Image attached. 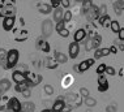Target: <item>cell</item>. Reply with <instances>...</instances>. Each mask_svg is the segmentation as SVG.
<instances>
[{
	"label": "cell",
	"instance_id": "39",
	"mask_svg": "<svg viewBox=\"0 0 124 112\" xmlns=\"http://www.w3.org/2000/svg\"><path fill=\"white\" fill-rule=\"evenodd\" d=\"M118 34H119V39H120V42H123V40H124V29H120Z\"/></svg>",
	"mask_w": 124,
	"mask_h": 112
},
{
	"label": "cell",
	"instance_id": "25",
	"mask_svg": "<svg viewBox=\"0 0 124 112\" xmlns=\"http://www.w3.org/2000/svg\"><path fill=\"white\" fill-rule=\"evenodd\" d=\"M15 89H16V91H18V93H22L24 90L29 89V87L26 86V83L24 82V83H17V85H16V87H15Z\"/></svg>",
	"mask_w": 124,
	"mask_h": 112
},
{
	"label": "cell",
	"instance_id": "16",
	"mask_svg": "<svg viewBox=\"0 0 124 112\" xmlns=\"http://www.w3.org/2000/svg\"><path fill=\"white\" fill-rule=\"evenodd\" d=\"M11 89V82H9L8 80H0V91H1L3 94L5 93V91H8Z\"/></svg>",
	"mask_w": 124,
	"mask_h": 112
},
{
	"label": "cell",
	"instance_id": "20",
	"mask_svg": "<svg viewBox=\"0 0 124 112\" xmlns=\"http://www.w3.org/2000/svg\"><path fill=\"white\" fill-rule=\"evenodd\" d=\"M38 9H39L41 13H43V15H48V13L51 12V7H50V4H38Z\"/></svg>",
	"mask_w": 124,
	"mask_h": 112
},
{
	"label": "cell",
	"instance_id": "47",
	"mask_svg": "<svg viewBox=\"0 0 124 112\" xmlns=\"http://www.w3.org/2000/svg\"><path fill=\"white\" fill-rule=\"evenodd\" d=\"M1 97H3V93H1V91H0V99H1Z\"/></svg>",
	"mask_w": 124,
	"mask_h": 112
},
{
	"label": "cell",
	"instance_id": "30",
	"mask_svg": "<svg viewBox=\"0 0 124 112\" xmlns=\"http://www.w3.org/2000/svg\"><path fill=\"white\" fill-rule=\"evenodd\" d=\"M107 90H108V82L105 83V85H99V86H98V91H99V93H105V91H107Z\"/></svg>",
	"mask_w": 124,
	"mask_h": 112
},
{
	"label": "cell",
	"instance_id": "36",
	"mask_svg": "<svg viewBox=\"0 0 124 112\" xmlns=\"http://www.w3.org/2000/svg\"><path fill=\"white\" fill-rule=\"evenodd\" d=\"M60 5H62L63 8H68V7L71 5V3H69V0H60Z\"/></svg>",
	"mask_w": 124,
	"mask_h": 112
},
{
	"label": "cell",
	"instance_id": "29",
	"mask_svg": "<svg viewBox=\"0 0 124 112\" xmlns=\"http://www.w3.org/2000/svg\"><path fill=\"white\" fill-rule=\"evenodd\" d=\"M45 93L47 94V95H52L54 94V87L51 85H45Z\"/></svg>",
	"mask_w": 124,
	"mask_h": 112
},
{
	"label": "cell",
	"instance_id": "26",
	"mask_svg": "<svg viewBox=\"0 0 124 112\" xmlns=\"http://www.w3.org/2000/svg\"><path fill=\"white\" fill-rule=\"evenodd\" d=\"M64 29H65V23H64V21H63V20H62L60 22H58V23H56V26H55V30H56L58 33H60L62 30H64Z\"/></svg>",
	"mask_w": 124,
	"mask_h": 112
},
{
	"label": "cell",
	"instance_id": "33",
	"mask_svg": "<svg viewBox=\"0 0 124 112\" xmlns=\"http://www.w3.org/2000/svg\"><path fill=\"white\" fill-rule=\"evenodd\" d=\"M5 59H7V51L0 48V64H1L3 60H5Z\"/></svg>",
	"mask_w": 124,
	"mask_h": 112
},
{
	"label": "cell",
	"instance_id": "17",
	"mask_svg": "<svg viewBox=\"0 0 124 112\" xmlns=\"http://www.w3.org/2000/svg\"><path fill=\"white\" fill-rule=\"evenodd\" d=\"M55 57H56L55 60L58 61V64H59V63H60V64H64V63H67V60H68V57H67L63 52H59V51L55 53Z\"/></svg>",
	"mask_w": 124,
	"mask_h": 112
},
{
	"label": "cell",
	"instance_id": "18",
	"mask_svg": "<svg viewBox=\"0 0 124 112\" xmlns=\"http://www.w3.org/2000/svg\"><path fill=\"white\" fill-rule=\"evenodd\" d=\"M114 9H115V13L122 15V13H123V9H124V3L122 1V0H120V1L114 3Z\"/></svg>",
	"mask_w": 124,
	"mask_h": 112
},
{
	"label": "cell",
	"instance_id": "42",
	"mask_svg": "<svg viewBox=\"0 0 124 112\" xmlns=\"http://www.w3.org/2000/svg\"><path fill=\"white\" fill-rule=\"evenodd\" d=\"M108 51H110V52H112V53H116V52H118V48H116V46H111L108 48Z\"/></svg>",
	"mask_w": 124,
	"mask_h": 112
},
{
	"label": "cell",
	"instance_id": "37",
	"mask_svg": "<svg viewBox=\"0 0 124 112\" xmlns=\"http://www.w3.org/2000/svg\"><path fill=\"white\" fill-rule=\"evenodd\" d=\"M72 111V106H69V104H64V107H63L62 112H71Z\"/></svg>",
	"mask_w": 124,
	"mask_h": 112
},
{
	"label": "cell",
	"instance_id": "45",
	"mask_svg": "<svg viewBox=\"0 0 124 112\" xmlns=\"http://www.w3.org/2000/svg\"><path fill=\"white\" fill-rule=\"evenodd\" d=\"M123 73H124V69L122 68V69L119 70V76H120V77H123Z\"/></svg>",
	"mask_w": 124,
	"mask_h": 112
},
{
	"label": "cell",
	"instance_id": "43",
	"mask_svg": "<svg viewBox=\"0 0 124 112\" xmlns=\"http://www.w3.org/2000/svg\"><path fill=\"white\" fill-rule=\"evenodd\" d=\"M5 108H7V104H3L1 100H0V111H4Z\"/></svg>",
	"mask_w": 124,
	"mask_h": 112
},
{
	"label": "cell",
	"instance_id": "4",
	"mask_svg": "<svg viewBox=\"0 0 124 112\" xmlns=\"http://www.w3.org/2000/svg\"><path fill=\"white\" fill-rule=\"evenodd\" d=\"M52 22L50 21V20H45L42 23V34L43 37H50L52 33Z\"/></svg>",
	"mask_w": 124,
	"mask_h": 112
},
{
	"label": "cell",
	"instance_id": "22",
	"mask_svg": "<svg viewBox=\"0 0 124 112\" xmlns=\"http://www.w3.org/2000/svg\"><path fill=\"white\" fill-rule=\"evenodd\" d=\"M110 28H111L112 33H119V30L122 29L118 21H111V23H110Z\"/></svg>",
	"mask_w": 124,
	"mask_h": 112
},
{
	"label": "cell",
	"instance_id": "14",
	"mask_svg": "<svg viewBox=\"0 0 124 112\" xmlns=\"http://www.w3.org/2000/svg\"><path fill=\"white\" fill-rule=\"evenodd\" d=\"M34 110H35V106L31 102H26V103L21 104V111L24 112H34Z\"/></svg>",
	"mask_w": 124,
	"mask_h": 112
},
{
	"label": "cell",
	"instance_id": "44",
	"mask_svg": "<svg viewBox=\"0 0 124 112\" xmlns=\"http://www.w3.org/2000/svg\"><path fill=\"white\" fill-rule=\"evenodd\" d=\"M3 11H4V5H0V17H4V16H3Z\"/></svg>",
	"mask_w": 124,
	"mask_h": 112
},
{
	"label": "cell",
	"instance_id": "12",
	"mask_svg": "<svg viewBox=\"0 0 124 112\" xmlns=\"http://www.w3.org/2000/svg\"><path fill=\"white\" fill-rule=\"evenodd\" d=\"M63 13H64V11H63L62 8L54 9V21H55L56 23L60 22V21L63 20Z\"/></svg>",
	"mask_w": 124,
	"mask_h": 112
},
{
	"label": "cell",
	"instance_id": "7",
	"mask_svg": "<svg viewBox=\"0 0 124 112\" xmlns=\"http://www.w3.org/2000/svg\"><path fill=\"white\" fill-rule=\"evenodd\" d=\"M15 22H16L15 17H4V20H3V28H4V30H7V31H9V30L13 29Z\"/></svg>",
	"mask_w": 124,
	"mask_h": 112
},
{
	"label": "cell",
	"instance_id": "13",
	"mask_svg": "<svg viewBox=\"0 0 124 112\" xmlns=\"http://www.w3.org/2000/svg\"><path fill=\"white\" fill-rule=\"evenodd\" d=\"M98 21H99V23H101L102 26H105V28H108L110 23H111V18H110L108 15H105V16H99Z\"/></svg>",
	"mask_w": 124,
	"mask_h": 112
},
{
	"label": "cell",
	"instance_id": "11",
	"mask_svg": "<svg viewBox=\"0 0 124 112\" xmlns=\"http://www.w3.org/2000/svg\"><path fill=\"white\" fill-rule=\"evenodd\" d=\"M107 55H110V51L108 48H99V50H95V53H94V60H98L101 57H105Z\"/></svg>",
	"mask_w": 124,
	"mask_h": 112
},
{
	"label": "cell",
	"instance_id": "8",
	"mask_svg": "<svg viewBox=\"0 0 124 112\" xmlns=\"http://www.w3.org/2000/svg\"><path fill=\"white\" fill-rule=\"evenodd\" d=\"M78 53H80V46H78V43H71L69 45V57L71 59H76L77 56H78Z\"/></svg>",
	"mask_w": 124,
	"mask_h": 112
},
{
	"label": "cell",
	"instance_id": "5",
	"mask_svg": "<svg viewBox=\"0 0 124 112\" xmlns=\"http://www.w3.org/2000/svg\"><path fill=\"white\" fill-rule=\"evenodd\" d=\"M7 1H8V0H7ZM3 16H4V17H15V16H16V8H15V7H13L9 1L4 5Z\"/></svg>",
	"mask_w": 124,
	"mask_h": 112
},
{
	"label": "cell",
	"instance_id": "40",
	"mask_svg": "<svg viewBox=\"0 0 124 112\" xmlns=\"http://www.w3.org/2000/svg\"><path fill=\"white\" fill-rule=\"evenodd\" d=\"M59 34H60V35H62V37H64V38H67V37L69 35V31H68V30H67V29H64V30H62V31H60Z\"/></svg>",
	"mask_w": 124,
	"mask_h": 112
},
{
	"label": "cell",
	"instance_id": "34",
	"mask_svg": "<svg viewBox=\"0 0 124 112\" xmlns=\"http://www.w3.org/2000/svg\"><path fill=\"white\" fill-rule=\"evenodd\" d=\"M50 7L54 8V9L59 8V7H60V0H51V4H50Z\"/></svg>",
	"mask_w": 124,
	"mask_h": 112
},
{
	"label": "cell",
	"instance_id": "38",
	"mask_svg": "<svg viewBox=\"0 0 124 112\" xmlns=\"http://www.w3.org/2000/svg\"><path fill=\"white\" fill-rule=\"evenodd\" d=\"M30 95H31V91H30V89H26L22 91V97H25V98H29Z\"/></svg>",
	"mask_w": 124,
	"mask_h": 112
},
{
	"label": "cell",
	"instance_id": "2",
	"mask_svg": "<svg viewBox=\"0 0 124 112\" xmlns=\"http://www.w3.org/2000/svg\"><path fill=\"white\" fill-rule=\"evenodd\" d=\"M7 108L12 112H21V103L16 97L8 99V103H7Z\"/></svg>",
	"mask_w": 124,
	"mask_h": 112
},
{
	"label": "cell",
	"instance_id": "6",
	"mask_svg": "<svg viewBox=\"0 0 124 112\" xmlns=\"http://www.w3.org/2000/svg\"><path fill=\"white\" fill-rule=\"evenodd\" d=\"M12 80L17 83H24L26 82V78H25V74L21 72V70H15V72L12 73Z\"/></svg>",
	"mask_w": 124,
	"mask_h": 112
},
{
	"label": "cell",
	"instance_id": "21",
	"mask_svg": "<svg viewBox=\"0 0 124 112\" xmlns=\"http://www.w3.org/2000/svg\"><path fill=\"white\" fill-rule=\"evenodd\" d=\"M38 47L43 51V52H46V53L50 52V45L47 42H45V40H38Z\"/></svg>",
	"mask_w": 124,
	"mask_h": 112
},
{
	"label": "cell",
	"instance_id": "46",
	"mask_svg": "<svg viewBox=\"0 0 124 112\" xmlns=\"http://www.w3.org/2000/svg\"><path fill=\"white\" fill-rule=\"evenodd\" d=\"M42 112H51V110H43Z\"/></svg>",
	"mask_w": 124,
	"mask_h": 112
},
{
	"label": "cell",
	"instance_id": "24",
	"mask_svg": "<svg viewBox=\"0 0 124 112\" xmlns=\"http://www.w3.org/2000/svg\"><path fill=\"white\" fill-rule=\"evenodd\" d=\"M95 104H97V100H95V99H93V98H90V97L85 98V106H88V107H94Z\"/></svg>",
	"mask_w": 124,
	"mask_h": 112
},
{
	"label": "cell",
	"instance_id": "31",
	"mask_svg": "<svg viewBox=\"0 0 124 112\" xmlns=\"http://www.w3.org/2000/svg\"><path fill=\"white\" fill-rule=\"evenodd\" d=\"M110 74V76H115V69H114L112 67H106L105 69V74Z\"/></svg>",
	"mask_w": 124,
	"mask_h": 112
},
{
	"label": "cell",
	"instance_id": "35",
	"mask_svg": "<svg viewBox=\"0 0 124 112\" xmlns=\"http://www.w3.org/2000/svg\"><path fill=\"white\" fill-rule=\"evenodd\" d=\"M80 94H81L84 98H88L89 97V90L85 89V87H81V89H80Z\"/></svg>",
	"mask_w": 124,
	"mask_h": 112
},
{
	"label": "cell",
	"instance_id": "3",
	"mask_svg": "<svg viewBox=\"0 0 124 112\" xmlns=\"http://www.w3.org/2000/svg\"><path fill=\"white\" fill-rule=\"evenodd\" d=\"M95 63V60L94 59H88V60H84V61H81L77 65V72H80V73H84V72H86V70L89 69L90 67L93 65V64Z\"/></svg>",
	"mask_w": 124,
	"mask_h": 112
},
{
	"label": "cell",
	"instance_id": "23",
	"mask_svg": "<svg viewBox=\"0 0 124 112\" xmlns=\"http://www.w3.org/2000/svg\"><path fill=\"white\" fill-rule=\"evenodd\" d=\"M72 12L71 11H65L64 13H63V21H64V23L65 22H69L72 20Z\"/></svg>",
	"mask_w": 124,
	"mask_h": 112
},
{
	"label": "cell",
	"instance_id": "41",
	"mask_svg": "<svg viewBox=\"0 0 124 112\" xmlns=\"http://www.w3.org/2000/svg\"><path fill=\"white\" fill-rule=\"evenodd\" d=\"M86 50L90 51V50H93V46H92V40H88V43H86Z\"/></svg>",
	"mask_w": 124,
	"mask_h": 112
},
{
	"label": "cell",
	"instance_id": "15",
	"mask_svg": "<svg viewBox=\"0 0 124 112\" xmlns=\"http://www.w3.org/2000/svg\"><path fill=\"white\" fill-rule=\"evenodd\" d=\"M45 64L48 69H55V68H58V65H59L58 61H56L55 59H52V57H47V59L45 60Z\"/></svg>",
	"mask_w": 124,
	"mask_h": 112
},
{
	"label": "cell",
	"instance_id": "1",
	"mask_svg": "<svg viewBox=\"0 0 124 112\" xmlns=\"http://www.w3.org/2000/svg\"><path fill=\"white\" fill-rule=\"evenodd\" d=\"M18 51L17 50H9L8 52H7V65H5V68L7 69H11V68H13V67H16V64H17V61H18Z\"/></svg>",
	"mask_w": 124,
	"mask_h": 112
},
{
	"label": "cell",
	"instance_id": "10",
	"mask_svg": "<svg viewBox=\"0 0 124 112\" xmlns=\"http://www.w3.org/2000/svg\"><path fill=\"white\" fill-rule=\"evenodd\" d=\"M64 100L62 99V98H59L58 100L54 103V106H52V108H51V112H62V110H63V107H64Z\"/></svg>",
	"mask_w": 124,
	"mask_h": 112
},
{
	"label": "cell",
	"instance_id": "19",
	"mask_svg": "<svg viewBox=\"0 0 124 112\" xmlns=\"http://www.w3.org/2000/svg\"><path fill=\"white\" fill-rule=\"evenodd\" d=\"M90 40H92L93 48H98V47L101 46V43H102V37H101V35H95V37H93Z\"/></svg>",
	"mask_w": 124,
	"mask_h": 112
},
{
	"label": "cell",
	"instance_id": "27",
	"mask_svg": "<svg viewBox=\"0 0 124 112\" xmlns=\"http://www.w3.org/2000/svg\"><path fill=\"white\" fill-rule=\"evenodd\" d=\"M92 5H93V1H85V3L82 4V12L86 13L90 8H92Z\"/></svg>",
	"mask_w": 124,
	"mask_h": 112
},
{
	"label": "cell",
	"instance_id": "9",
	"mask_svg": "<svg viewBox=\"0 0 124 112\" xmlns=\"http://www.w3.org/2000/svg\"><path fill=\"white\" fill-rule=\"evenodd\" d=\"M85 38H86V30H85V29H78V30L75 33L73 42H75V43H78V42H81V40H84Z\"/></svg>",
	"mask_w": 124,
	"mask_h": 112
},
{
	"label": "cell",
	"instance_id": "32",
	"mask_svg": "<svg viewBox=\"0 0 124 112\" xmlns=\"http://www.w3.org/2000/svg\"><path fill=\"white\" fill-rule=\"evenodd\" d=\"M105 69H106V64H101V65L97 68V73L98 74H105Z\"/></svg>",
	"mask_w": 124,
	"mask_h": 112
},
{
	"label": "cell",
	"instance_id": "28",
	"mask_svg": "<svg viewBox=\"0 0 124 112\" xmlns=\"http://www.w3.org/2000/svg\"><path fill=\"white\" fill-rule=\"evenodd\" d=\"M97 81H98V85H105V83L108 82L105 74H98V80H97Z\"/></svg>",
	"mask_w": 124,
	"mask_h": 112
}]
</instances>
